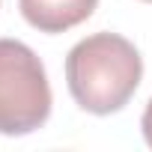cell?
<instances>
[{"label":"cell","instance_id":"obj_1","mask_svg":"<svg viewBox=\"0 0 152 152\" xmlns=\"http://www.w3.org/2000/svg\"><path fill=\"white\" fill-rule=\"evenodd\" d=\"M140 78L143 60L119 33H93L66 57V84L72 99L96 116L122 110L137 93Z\"/></svg>","mask_w":152,"mask_h":152},{"label":"cell","instance_id":"obj_2","mask_svg":"<svg viewBox=\"0 0 152 152\" xmlns=\"http://www.w3.org/2000/svg\"><path fill=\"white\" fill-rule=\"evenodd\" d=\"M48 116L51 84L42 60L18 39H0V134H30Z\"/></svg>","mask_w":152,"mask_h":152},{"label":"cell","instance_id":"obj_3","mask_svg":"<svg viewBox=\"0 0 152 152\" xmlns=\"http://www.w3.org/2000/svg\"><path fill=\"white\" fill-rule=\"evenodd\" d=\"M21 15L39 33H66L93 15L99 0H18Z\"/></svg>","mask_w":152,"mask_h":152},{"label":"cell","instance_id":"obj_4","mask_svg":"<svg viewBox=\"0 0 152 152\" xmlns=\"http://www.w3.org/2000/svg\"><path fill=\"white\" fill-rule=\"evenodd\" d=\"M140 128H143V137H146V143L152 146V99H149V104H146V110H143Z\"/></svg>","mask_w":152,"mask_h":152},{"label":"cell","instance_id":"obj_5","mask_svg":"<svg viewBox=\"0 0 152 152\" xmlns=\"http://www.w3.org/2000/svg\"><path fill=\"white\" fill-rule=\"evenodd\" d=\"M143 3H152V0H143Z\"/></svg>","mask_w":152,"mask_h":152}]
</instances>
